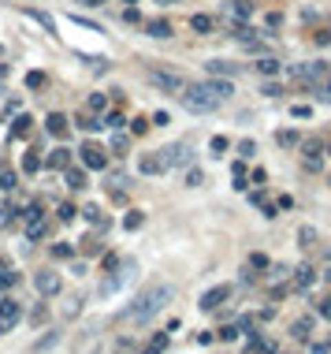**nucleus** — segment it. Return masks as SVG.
<instances>
[{"mask_svg":"<svg viewBox=\"0 0 331 354\" xmlns=\"http://www.w3.org/2000/svg\"><path fill=\"white\" fill-rule=\"evenodd\" d=\"M312 284H317V269L301 265L298 272H294V287H298V291H306V287H312Z\"/></svg>","mask_w":331,"mask_h":354,"instance_id":"9b49d317","label":"nucleus"},{"mask_svg":"<svg viewBox=\"0 0 331 354\" xmlns=\"http://www.w3.org/2000/svg\"><path fill=\"white\" fill-rule=\"evenodd\" d=\"M67 165H71V153L63 149V146L49 153V168H67Z\"/></svg>","mask_w":331,"mask_h":354,"instance_id":"dca6fc26","label":"nucleus"},{"mask_svg":"<svg viewBox=\"0 0 331 354\" xmlns=\"http://www.w3.org/2000/svg\"><path fill=\"white\" fill-rule=\"evenodd\" d=\"M290 116H294V120H306V116H312V108H309V105H294Z\"/></svg>","mask_w":331,"mask_h":354,"instance_id":"bb28decb","label":"nucleus"},{"mask_svg":"<svg viewBox=\"0 0 331 354\" xmlns=\"http://www.w3.org/2000/svg\"><path fill=\"white\" fill-rule=\"evenodd\" d=\"M227 295H231V287H227V284H220V287H213V291H205V295H201V310H216L220 302H227Z\"/></svg>","mask_w":331,"mask_h":354,"instance_id":"6e6552de","label":"nucleus"},{"mask_svg":"<svg viewBox=\"0 0 331 354\" xmlns=\"http://www.w3.org/2000/svg\"><path fill=\"white\" fill-rule=\"evenodd\" d=\"M34 284H38V291H41V295H60V272L41 269L38 276H34Z\"/></svg>","mask_w":331,"mask_h":354,"instance_id":"0eeeda50","label":"nucleus"},{"mask_svg":"<svg viewBox=\"0 0 331 354\" xmlns=\"http://www.w3.org/2000/svg\"><path fill=\"white\" fill-rule=\"evenodd\" d=\"M312 354H331V347H324V343H317V347H312Z\"/></svg>","mask_w":331,"mask_h":354,"instance_id":"37998d69","label":"nucleus"},{"mask_svg":"<svg viewBox=\"0 0 331 354\" xmlns=\"http://www.w3.org/2000/svg\"><path fill=\"white\" fill-rule=\"evenodd\" d=\"M19 317H23V310H19V302H15V298H0V332L15 329V324H19Z\"/></svg>","mask_w":331,"mask_h":354,"instance_id":"39448f33","label":"nucleus"},{"mask_svg":"<svg viewBox=\"0 0 331 354\" xmlns=\"http://www.w3.org/2000/svg\"><path fill=\"white\" fill-rule=\"evenodd\" d=\"M145 354H160V351H156V347H149V351H145Z\"/></svg>","mask_w":331,"mask_h":354,"instance_id":"de8ad7c7","label":"nucleus"},{"mask_svg":"<svg viewBox=\"0 0 331 354\" xmlns=\"http://www.w3.org/2000/svg\"><path fill=\"white\" fill-rule=\"evenodd\" d=\"M298 239H301V242H306V247H309V242L317 239V231H312V228H301V231H298Z\"/></svg>","mask_w":331,"mask_h":354,"instance_id":"e433bc0d","label":"nucleus"},{"mask_svg":"<svg viewBox=\"0 0 331 354\" xmlns=\"http://www.w3.org/2000/svg\"><path fill=\"white\" fill-rule=\"evenodd\" d=\"M201 183H205V176H201L197 168H190L186 171V187H201Z\"/></svg>","mask_w":331,"mask_h":354,"instance_id":"393cba45","label":"nucleus"},{"mask_svg":"<svg viewBox=\"0 0 331 354\" xmlns=\"http://www.w3.org/2000/svg\"><path fill=\"white\" fill-rule=\"evenodd\" d=\"M190 26H194L197 34H209V30H213V19H209V15H194V19H190Z\"/></svg>","mask_w":331,"mask_h":354,"instance_id":"a211bd4d","label":"nucleus"},{"mask_svg":"<svg viewBox=\"0 0 331 354\" xmlns=\"http://www.w3.org/2000/svg\"><path fill=\"white\" fill-rule=\"evenodd\" d=\"M15 284V276H12V272H4V276H0V287H12Z\"/></svg>","mask_w":331,"mask_h":354,"instance_id":"79ce46f5","label":"nucleus"},{"mask_svg":"<svg viewBox=\"0 0 331 354\" xmlns=\"http://www.w3.org/2000/svg\"><path fill=\"white\" fill-rule=\"evenodd\" d=\"M60 220H75V205L63 202V205H60Z\"/></svg>","mask_w":331,"mask_h":354,"instance_id":"473e14b6","label":"nucleus"},{"mask_svg":"<svg viewBox=\"0 0 331 354\" xmlns=\"http://www.w3.org/2000/svg\"><path fill=\"white\" fill-rule=\"evenodd\" d=\"M26 235H30V239H41V235H45V220H41V224H30Z\"/></svg>","mask_w":331,"mask_h":354,"instance_id":"2f4dec72","label":"nucleus"},{"mask_svg":"<svg viewBox=\"0 0 331 354\" xmlns=\"http://www.w3.org/2000/svg\"><path fill=\"white\" fill-rule=\"evenodd\" d=\"M224 149H227V138H224V134H216V138H213V153L220 157V153H224Z\"/></svg>","mask_w":331,"mask_h":354,"instance_id":"72a5a7b5","label":"nucleus"},{"mask_svg":"<svg viewBox=\"0 0 331 354\" xmlns=\"http://www.w3.org/2000/svg\"><path fill=\"white\" fill-rule=\"evenodd\" d=\"M153 4H160V8H171V4H179V0H153Z\"/></svg>","mask_w":331,"mask_h":354,"instance_id":"c03bdc74","label":"nucleus"},{"mask_svg":"<svg viewBox=\"0 0 331 354\" xmlns=\"http://www.w3.org/2000/svg\"><path fill=\"white\" fill-rule=\"evenodd\" d=\"M149 86H156L160 94H182V86H186V79L179 75V71H164V67H153L149 71Z\"/></svg>","mask_w":331,"mask_h":354,"instance_id":"7ed1b4c3","label":"nucleus"},{"mask_svg":"<svg viewBox=\"0 0 331 354\" xmlns=\"http://www.w3.org/2000/svg\"><path fill=\"white\" fill-rule=\"evenodd\" d=\"M145 127H149V120H134L131 131H134V134H145Z\"/></svg>","mask_w":331,"mask_h":354,"instance_id":"a19ab883","label":"nucleus"},{"mask_svg":"<svg viewBox=\"0 0 331 354\" xmlns=\"http://www.w3.org/2000/svg\"><path fill=\"white\" fill-rule=\"evenodd\" d=\"M86 216H89L94 224H100V209H97V205H89V209H86Z\"/></svg>","mask_w":331,"mask_h":354,"instance_id":"ea45409f","label":"nucleus"},{"mask_svg":"<svg viewBox=\"0 0 331 354\" xmlns=\"http://www.w3.org/2000/svg\"><path fill=\"white\" fill-rule=\"evenodd\" d=\"M0 75H4V63H0Z\"/></svg>","mask_w":331,"mask_h":354,"instance_id":"09e8293b","label":"nucleus"},{"mask_svg":"<svg viewBox=\"0 0 331 354\" xmlns=\"http://www.w3.org/2000/svg\"><path fill=\"white\" fill-rule=\"evenodd\" d=\"M160 157H164V165H168V168L190 165V160H194V146H190V142H175V146L160 149Z\"/></svg>","mask_w":331,"mask_h":354,"instance_id":"20e7f679","label":"nucleus"},{"mask_svg":"<svg viewBox=\"0 0 331 354\" xmlns=\"http://www.w3.org/2000/svg\"><path fill=\"white\" fill-rule=\"evenodd\" d=\"M67 127H71L67 116H60V112H52L49 120H45V131H49L52 138H60V142H63V134H67Z\"/></svg>","mask_w":331,"mask_h":354,"instance_id":"9d476101","label":"nucleus"},{"mask_svg":"<svg viewBox=\"0 0 331 354\" xmlns=\"http://www.w3.org/2000/svg\"><path fill=\"white\" fill-rule=\"evenodd\" d=\"M235 335H238V329H235V324H227V329H220V340H227V343H231Z\"/></svg>","mask_w":331,"mask_h":354,"instance_id":"c9c22d12","label":"nucleus"},{"mask_svg":"<svg viewBox=\"0 0 331 354\" xmlns=\"http://www.w3.org/2000/svg\"><path fill=\"white\" fill-rule=\"evenodd\" d=\"M145 34H149V38H171V23L168 19H153V23H145Z\"/></svg>","mask_w":331,"mask_h":354,"instance_id":"f8f14e48","label":"nucleus"},{"mask_svg":"<svg viewBox=\"0 0 331 354\" xmlns=\"http://www.w3.org/2000/svg\"><path fill=\"white\" fill-rule=\"evenodd\" d=\"M38 168H41V157H38V153L30 149V153H26V157H23V171H38Z\"/></svg>","mask_w":331,"mask_h":354,"instance_id":"aec40b11","label":"nucleus"},{"mask_svg":"<svg viewBox=\"0 0 331 354\" xmlns=\"http://www.w3.org/2000/svg\"><path fill=\"white\" fill-rule=\"evenodd\" d=\"M105 127H123V116H119V112H112V116L105 120Z\"/></svg>","mask_w":331,"mask_h":354,"instance_id":"58836bf2","label":"nucleus"},{"mask_svg":"<svg viewBox=\"0 0 331 354\" xmlns=\"http://www.w3.org/2000/svg\"><path fill=\"white\" fill-rule=\"evenodd\" d=\"M306 157H320V142H306Z\"/></svg>","mask_w":331,"mask_h":354,"instance_id":"4c0bfd02","label":"nucleus"},{"mask_svg":"<svg viewBox=\"0 0 331 354\" xmlns=\"http://www.w3.org/2000/svg\"><path fill=\"white\" fill-rule=\"evenodd\" d=\"M320 313H324V317H331V302H320Z\"/></svg>","mask_w":331,"mask_h":354,"instance_id":"a18cd8bd","label":"nucleus"},{"mask_svg":"<svg viewBox=\"0 0 331 354\" xmlns=\"http://www.w3.org/2000/svg\"><path fill=\"white\" fill-rule=\"evenodd\" d=\"M89 112H105V97H100V94L89 97Z\"/></svg>","mask_w":331,"mask_h":354,"instance_id":"c85d7f7f","label":"nucleus"},{"mask_svg":"<svg viewBox=\"0 0 331 354\" xmlns=\"http://www.w3.org/2000/svg\"><path fill=\"white\" fill-rule=\"evenodd\" d=\"M30 123H34V120H26V116H19V120H15V138H23V134L30 131Z\"/></svg>","mask_w":331,"mask_h":354,"instance_id":"b1692460","label":"nucleus"},{"mask_svg":"<svg viewBox=\"0 0 331 354\" xmlns=\"http://www.w3.org/2000/svg\"><path fill=\"white\" fill-rule=\"evenodd\" d=\"M275 142H279V146H298V134H294V131H283Z\"/></svg>","mask_w":331,"mask_h":354,"instance_id":"a878e982","label":"nucleus"},{"mask_svg":"<svg viewBox=\"0 0 331 354\" xmlns=\"http://www.w3.org/2000/svg\"><path fill=\"white\" fill-rule=\"evenodd\" d=\"M231 94H235V86L227 83V79L213 75L209 83H190V86H182L179 101H182L186 112H201V116H205V112H216V108L224 105Z\"/></svg>","mask_w":331,"mask_h":354,"instance_id":"f257e3e1","label":"nucleus"},{"mask_svg":"<svg viewBox=\"0 0 331 354\" xmlns=\"http://www.w3.org/2000/svg\"><path fill=\"white\" fill-rule=\"evenodd\" d=\"M231 15H235V19H250L253 4H250V0H231Z\"/></svg>","mask_w":331,"mask_h":354,"instance_id":"f3484780","label":"nucleus"},{"mask_svg":"<svg viewBox=\"0 0 331 354\" xmlns=\"http://www.w3.org/2000/svg\"><path fill=\"white\" fill-rule=\"evenodd\" d=\"M257 71H261V75H275V71H279V60H272V56H264L261 63H257Z\"/></svg>","mask_w":331,"mask_h":354,"instance_id":"6ab92c4d","label":"nucleus"},{"mask_svg":"<svg viewBox=\"0 0 331 354\" xmlns=\"http://www.w3.org/2000/svg\"><path fill=\"white\" fill-rule=\"evenodd\" d=\"M131 269H134V265H127V272H116V276H108V284L100 287V295H112V291H119V287L127 284V276H131Z\"/></svg>","mask_w":331,"mask_h":354,"instance_id":"ddd939ff","label":"nucleus"},{"mask_svg":"<svg viewBox=\"0 0 331 354\" xmlns=\"http://www.w3.org/2000/svg\"><path fill=\"white\" fill-rule=\"evenodd\" d=\"M171 298H175V287H171V284H153V287H145V291L123 310V321H131V324L153 321V317L160 313L164 306L171 302Z\"/></svg>","mask_w":331,"mask_h":354,"instance_id":"f03ea898","label":"nucleus"},{"mask_svg":"<svg viewBox=\"0 0 331 354\" xmlns=\"http://www.w3.org/2000/svg\"><path fill=\"white\" fill-rule=\"evenodd\" d=\"M67 187L82 190V187H86V176H82V171H67Z\"/></svg>","mask_w":331,"mask_h":354,"instance_id":"4be33fe9","label":"nucleus"},{"mask_svg":"<svg viewBox=\"0 0 331 354\" xmlns=\"http://www.w3.org/2000/svg\"><path fill=\"white\" fill-rule=\"evenodd\" d=\"M15 187V171L12 168H0V190H12Z\"/></svg>","mask_w":331,"mask_h":354,"instance_id":"412c9836","label":"nucleus"},{"mask_svg":"<svg viewBox=\"0 0 331 354\" xmlns=\"http://www.w3.org/2000/svg\"><path fill=\"white\" fill-rule=\"evenodd\" d=\"M250 265H253V269H268V258H264V253H253Z\"/></svg>","mask_w":331,"mask_h":354,"instance_id":"f704fd0d","label":"nucleus"},{"mask_svg":"<svg viewBox=\"0 0 331 354\" xmlns=\"http://www.w3.org/2000/svg\"><path fill=\"white\" fill-rule=\"evenodd\" d=\"M142 220H145V216H142V213H127V220H123V224H127V228H131V231H134V228H142Z\"/></svg>","mask_w":331,"mask_h":354,"instance_id":"cd10ccee","label":"nucleus"},{"mask_svg":"<svg viewBox=\"0 0 331 354\" xmlns=\"http://www.w3.org/2000/svg\"><path fill=\"white\" fill-rule=\"evenodd\" d=\"M52 258H71V247L67 242H56V247H52Z\"/></svg>","mask_w":331,"mask_h":354,"instance_id":"7c9ffc66","label":"nucleus"},{"mask_svg":"<svg viewBox=\"0 0 331 354\" xmlns=\"http://www.w3.org/2000/svg\"><path fill=\"white\" fill-rule=\"evenodd\" d=\"M26 86H34V90H38V86H45V75H41V71H34V75H26Z\"/></svg>","mask_w":331,"mask_h":354,"instance_id":"c756f323","label":"nucleus"},{"mask_svg":"<svg viewBox=\"0 0 331 354\" xmlns=\"http://www.w3.org/2000/svg\"><path fill=\"white\" fill-rule=\"evenodd\" d=\"M309 332H312V317H301V321H294V329H290L294 340H309Z\"/></svg>","mask_w":331,"mask_h":354,"instance_id":"2eb2a0df","label":"nucleus"},{"mask_svg":"<svg viewBox=\"0 0 331 354\" xmlns=\"http://www.w3.org/2000/svg\"><path fill=\"white\" fill-rule=\"evenodd\" d=\"M138 168H142L145 176H160V171H168V165H164L160 153H145V157L138 160Z\"/></svg>","mask_w":331,"mask_h":354,"instance_id":"1a4fd4ad","label":"nucleus"},{"mask_svg":"<svg viewBox=\"0 0 331 354\" xmlns=\"http://www.w3.org/2000/svg\"><path fill=\"white\" fill-rule=\"evenodd\" d=\"M209 67V75H224V79H231L235 71H238V63H227V60H213V63H205Z\"/></svg>","mask_w":331,"mask_h":354,"instance_id":"4468645a","label":"nucleus"},{"mask_svg":"<svg viewBox=\"0 0 331 354\" xmlns=\"http://www.w3.org/2000/svg\"><path fill=\"white\" fill-rule=\"evenodd\" d=\"M78 153H82V165H86L89 171H100V168L108 165V157H105V149H100V146H89V142H86Z\"/></svg>","mask_w":331,"mask_h":354,"instance_id":"423d86ee","label":"nucleus"},{"mask_svg":"<svg viewBox=\"0 0 331 354\" xmlns=\"http://www.w3.org/2000/svg\"><path fill=\"white\" fill-rule=\"evenodd\" d=\"M41 220H45V216H41V209H38V205L26 209V228H30V224H41Z\"/></svg>","mask_w":331,"mask_h":354,"instance_id":"5701e85b","label":"nucleus"},{"mask_svg":"<svg viewBox=\"0 0 331 354\" xmlns=\"http://www.w3.org/2000/svg\"><path fill=\"white\" fill-rule=\"evenodd\" d=\"M82 4H89V8H100V4H105V0H82Z\"/></svg>","mask_w":331,"mask_h":354,"instance_id":"49530a36","label":"nucleus"}]
</instances>
